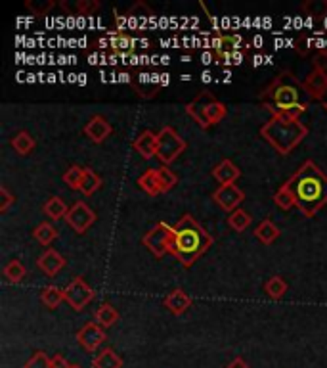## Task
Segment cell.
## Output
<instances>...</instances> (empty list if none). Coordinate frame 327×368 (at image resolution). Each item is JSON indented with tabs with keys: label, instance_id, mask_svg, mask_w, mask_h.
<instances>
[{
	"label": "cell",
	"instance_id": "cell-1",
	"mask_svg": "<svg viewBox=\"0 0 327 368\" xmlns=\"http://www.w3.org/2000/svg\"><path fill=\"white\" fill-rule=\"evenodd\" d=\"M295 198V207L302 215L314 217L322 207L327 206V175L312 160H306L291 179L285 182Z\"/></svg>",
	"mask_w": 327,
	"mask_h": 368
},
{
	"label": "cell",
	"instance_id": "cell-2",
	"mask_svg": "<svg viewBox=\"0 0 327 368\" xmlns=\"http://www.w3.org/2000/svg\"><path fill=\"white\" fill-rule=\"evenodd\" d=\"M212 246V236L192 215L178 219L168 238V253H172L184 267H192Z\"/></svg>",
	"mask_w": 327,
	"mask_h": 368
},
{
	"label": "cell",
	"instance_id": "cell-3",
	"mask_svg": "<svg viewBox=\"0 0 327 368\" xmlns=\"http://www.w3.org/2000/svg\"><path fill=\"white\" fill-rule=\"evenodd\" d=\"M302 96H308L302 83L291 72L283 69L262 89L258 100L272 111V116H278V113H285L297 104H306L302 102Z\"/></svg>",
	"mask_w": 327,
	"mask_h": 368
},
{
	"label": "cell",
	"instance_id": "cell-4",
	"mask_svg": "<svg viewBox=\"0 0 327 368\" xmlns=\"http://www.w3.org/2000/svg\"><path fill=\"white\" fill-rule=\"evenodd\" d=\"M308 135V127L301 119H289L285 116H272L260 127V136L282 155L295 150Z\"/></svg>",
	"mask_w": 327,
	"mask_h": 368
},
{
	"label": "cell",
	"instance_id": "cell-5",
	"mask_svg": "<svg viewBox=\"0 0 327 368\" xmlns=\"http://www.w3.org/2000/svg\"><path fill=\"white\" fill-rule=\"evenodd\" d=\"M186 111L188 116L194 117L201 129H209V127L221 123L228 113L226 106L221 100L214 98L209 90H201L194 100H190L186 104Z\"/></svg>",
	"mask_w": 327,
	"mask_h": 368
},
{
	"label": "cell",
	"instance_id": "cell-6",
	"mask_svg": "<svg viewBox=\"0 0 327 368\" xmlns=\"http://www.w3.org/2000/svg\"><path fill=\"white\" fill-rule=\"evenodd\" d=\"M186 146V140L178 135L172 127H163L159 133H157V153L155 155L165 165H170L180 153H184Z\"/></svg>",
	"mask_w": 327,
	"mask_h": 368
},
{
	"label": "cell",
	"instance_id": "cell-7",
	"mask_svg": "<svg viewBox=\"0 0 327 368\" xmlns=\"http://www.w3.org/2000/svg\"><path fill=\"white\" fill-rule=\"evenodd\" d=\"M63 296H65V301L69 303L71 309L82 311L94 299V290L87 284V280L77 277L63 288Z\"/></svg>",
	"mask_w": 327,
	"mask_h": 368
},
{
	"label": "cell",
	"instance_id": "cell-8",
	"mask_svg": "<svg viewBox=\"0 0 327 368\" xmlns=\"http://www.w3.org/2000/svg\"><path fill=\"white\" fill-rule=\"evenodd\" d=\"M170 232H172V226L161 221V223L153 225L148 232L144 234L142 242H144V246H146L155 257H163L165 253H168V238H170Z\"/></svg>",
	"mask_w": 327,
	"mask_h": 368
},
{
	"label": "cell",
	"instance_id": "cell-9",
	"mask_svg": "<svg viewBox=\"0 0 327 368\" xmlns=\"http://www.w3.org/2000/svg\"><path fill=\"white\" fill-rule=\"evenodd\" d=\"M65 221L69 223V226L77 234H82L89 230L90 226L96 223V213L94 209H90L84 202H75L73 206L69 207L67 215H65Z\"/></svg>",
	"mask_w": 327,
	"mask_h": 368
},
{
	"label": "cell",
	"instance_id": "cell-10",
	"mask_svg": "<svg viewBox=\"0 0 327 368\" xmlns=\"http://www.w3.org/2000/svg\"><path fill=\"white\" fill-rule=\"evenodd\" d=\"M106 328H102L96 321H94V323H87L80 328L79 332H77V341H79L80 345L89 351V353H96V351L100 349V345L106 341Z\"/></svg>",
	"mask_w": 327,
	"mask_h": 368
},
{
	"label": "cell",
	"instance_id": "cell-11",
	"mask_svg": "<svg viewBox=\"0 0 327 368\" xmlns=\"http://www.w3.org/2000/svg\"><path fill=\"white\" fill-rule=\"evenodd\" d=\"M212 199H214L222 209H226L228 213H232V211H236L239 204L245 199V194H243V190H239L236 184H221L218 188L214 190Z\"/></svg>",
	"mask_w": 327,
	"mask_h": 368
},
{
	"label": "cell",
	"instance_id": "cell-12",
	"mask_svg": "<svg viewBox=\"0 0 327 368\" xmlns=\"http://www.w3.org/2000/svg\"><path fill=\"white\" fill-rule=\"evenodd\" d=\"M111 133H113V127H111V123H109L104 116H94L89 123L84 125V135L96 144L104 142Z\"/></svg>",
	"mask_w": 327,
	"mask_h": 368
},
{
	"label": "cell",
	"instance_id": "cell-13",
	"mask_svg": "<svg viewBox=\"0 0 327 368\" xmlns=\"http://www.w3.org/2000/svg\"><path fill=\"white\" fill-rule=\"evenodd\" d=\"M36 265H38V269L43 270L46 277H56V274L65 267V257H63L60 252L48 248V250L36 259Z\"/></svg>",
	"mask_w": 327,
	"mask_h": 368
},
{
	"label": "cell",
	"instance_id": "cell-14",
	"mask_svg": "<svg viewBox=\"0 0 327 368\" xmlns=\"http://www.w3.org/2000/svg\"><path fill=\"white\" fill-rule=\"evenodd\" d=\"M302 87H304L310 98L319 100V96L327 92V73L322 72V69H312L306 75V79L302 81Z\"/></svg>",
	"mask_w": 327,
	"mask_h": 368
},
{
	"label": "cell",
	"instance_id": "cell-15",
	"mask_svg": "<svg viewBox=\"0 0 327 368\" xmlns=\"http://www.w3.org/2000/svg\"><path fill=\"white\" fill-rule=\"evenodd\" d=\"M133 148L144 160H151L157 153V135L153 131H144L134 138Z\"/></svg>",
	"mask_w": 327,
	"mask_h": 368
},
{
	"label": "cell",
	"instance_id": "cell-16",
	"mask_svg": "<svg viewBox=\"0 0 327 368\" xmlns=\"http://www.w3.org/2000/svg\"><path fill=\"white\" fill-rule=\"evenodd\" d=\"M212 177L218 180L221 184H234L236 180L241 177V169L232 160H222L214 169H212Z\"/></svg>",
	"mask_w": 327,
	"mask_h": 368
},
{
	"label": "cell",
	"instance_id": "cell-17",
	"mask_svg": "<svg viewBox=\"0 0 327 368\" xmlns=\"http://www.w3.org/2000/svg\"><path fill=\"white\" fill-rule=\"evenodd\" d=\"M165 307L172 314H184L192 307V297L188 296L184 290H172L167 297H165Z\"/></svg>",
	"mask_w": 327,
	"mask_h": 368
},
{
	"label": "cell",
	"instance_id": "cell-18",
	"mask_svg": "<svg viewBox=\"0 0 327 368\" xmlns=\"http://www.w3.org/2000/svg\"><path fill=\"white\" fill-rule=\"evenodd\" d=\"M94 368H123V359L113 347H104L92 360Z\"/></svg>",
	"mask_w": 327,
	"mask_h": 368
},
{
	"label": "cell",
	"instance_id": "cell-19",
	"mask_svg": "<svg viewBox=\"0 0 327 368\" xmlns=\"http://www.w3.org/2000/svg\"><path fill=\"white\" fill-rule=\"evenodd\" d=\"M280 234H282V230H280L278 225L272 223L270 219H264V221H262V223L255 228V236H257V240H260L264 246H270L272 242H275V240L280 238Z\"/></svg>",
	"mask_w": 327,
	"mask_h": 368
},
{
	"label": "cell",
	"instance_id": "cell-20",
	"mask_svg": "<svg viewBox=\"0 0 327 368\" xmlns=\"http://www.w3.org/2000/svg\"><path fill=\"white\" fill-rule=\"evenodd\" d=\"M138 186H140L146 194H150V196H157V194H161L157 169L144 171L140 177H138Z\"/></svg>",
	"mask_w": 327,
	"mask_h": 368
},
{
	"label": "cell",
	"instance_id": "cell-21",
	"mask_svg": "<svg viewBox=\"0 0 327 368\" xmlns=\"http://www.w3.org/2000/svg\"><path fill=\"white\" fill-rule=\"evenodd\" d=\"M12 148L19 153V155H27V153H31L35 150L36 140L35 136L31 135V133H27V131H19L18 135H14L12 138Z\"/></svg>",
	"mask_w": 327,
	"mask_h": 368
},
{
	"label": "cell",
	"instance_id": "cell-22",
	"mask_svg": "<svg viewBox=\"0 0 327 368\" xmlns=\"http://www.w3.org/2000/svg\"><path fill=\"white\" fill-rule=\"evenodd\" d=\"M43 211H45L46 215L50 217L52 221H60L62 217L65 219L67 211H69V207H67V204H65L60 196H50V198L46 199Z\"/></svg>",
	"mask_w": 327,
	"mask_h": 368
},
{
	"label": "cell",
	"instance_id": "cell-23",
	"mask_svg": "<svg viewBox=\"0 0 327 368\" xmlns=\"http://www.w3.org/2000/svg\"><path fill=\"white\" fill-rule=\"evenodd\" d=\"M94 321H96L102 328H109L119 321V311L111 303H102V305L96 309V314H94Z\"/></svg>",
	"mask_w": 327,
	"mask_h": 368
},
{
	"label": "cell",
	"instance_id": "cell-24",
	"mask_svg": "<svg viewBox=\"0 0 327 368\" xmlns=\"http://www.w3.org/2000/svg\"><path fill=\"white\" fill-rule=\"evenodd\" d=\"M2 274H4V279L8 280V282H12V284L21 282V280L25 279V274H27L25 265H23L19 259L8 261V263L4 265V269H2Z\"/></svg>",
	"mask_w": 327,
	"mask_h": 368
},
{
	"label": "cell",
	"instance_id": "cell-25",
	"mask_svg": "<svg viewBox=\"0 0 327 368\" xmlns=\"http://www.w3.org/2000/svg\"><path fill=\"white\" fill-rule=\"evenodd\" d=\"M100 186H102L100 175H98L96 171L84 167V175H82V180H80V188H79L80 192H82L84 196H92Z\"/></svg>",
	"mask_w": 327,
	"mask_h": 368
},
{
	"label": "cell",
	"instance_id": "cell-26",
	"mask_svg": "<svg viewBox=\"0 0 327 368\" xmlns=\"http://www.w3.org/2000/svg\"><path fill=\"white\" fill-rule=\"evenodd\" d=\"M251 223H253L251 213H247V211L241 209V207H238L236 211H232L230 215H228V225H230V228H234L236 232H243Z\"/></svg>",
	"mask_w": 327,
	"mask_h": 368
},
{
	"label": "cell",
	"instance_id": "cell-27",
	"mask_svg": "<svg viewBox=\"0 0 327 368\" xmlns=\"http://www.w3.org/2000/svg\"><path fill=\"white\" fill-rule=\"evenodd\" d=\"M33 236H35V240L38 243H43V246H50V243L58 238V230H56V226L52 223H41V225H36V228L33 230Z\"/></svg>",
	"mask_w": 327,
	"mask_h": 368
},
{
	"label": "cell",
	"instance_id": "cell-28",
	"mask_svg": "<svg viewBox=\"0 0 327 368\" xmlns=\"http://www.w3.org/2000/svg\"><path fill=\"white\" fill-rule=\"evenodd\" d=\"M41 299L48 309H56V307L62 303L65 296H63V290L58 286H46L43 292H41Z\"/></svg>",
	"mask_w": 327,
	"mask_h": 368
},
{
	"label": "cell",
	"instance_id": "cell-29",
	"mask_svg": "<svg viewBox=\"0 0 327 368\" xmlns=\"http://www.w3.org/2000/svg\"><path fill=\"white\" fill-rule=\"evenodd\" d=\"M264 292L272 299H282L287 292V282L282 277H272L264 282Z\"/></svg>",
	"mask_w": 327,
	"mask_h": 368
},
{
	"label": "cell",
	"instance_id": "cell-30",
	"mask_svg": "<svg viewBox=\"0 0 327 368\" xmlns=\"http://www.w3.org/2000/svg\"><path fill=\"white\" fill-rule=\"evenodd\" d=\"M302 12H306L310 18H326L327 16V0H308L301 4Z\"/></svg>",
	"mask_w": 327,
	"mask_h": 368
},
{
	"label": "cell",
	"instance_id": "cell-31",
	"mask_svg": "<svg viewBox=\"0 0 327 368\" xmlns=\"http://www.w3.org/2000/svg\"><path fill=\"white\" fill-rule=\"evenodd\" d=\"M157 179H159L161 192H168V190H172L174 186H177V182H178L177 173H172V171L168 169L167 165L157 167Z\"/></svg>",
	"mask_w": 327,
	"mask_h": 368
},
{
	"label": "cell",
	"instance_id": "cell-32",
	"mask_svg": "<svg viewBox=\"0 0 327 368\" xmlns=\"http://www.w3.org/2000/svg\"><path fill=\"white\" fill-rule=\"evenodd\" d=\"M82 175H84V167L73 165V167H69V169L63 173V182H65L71 190H79Z\"/></svg>",
	"mask_w": 327,
	"mask_h": 368
},
{
	"label": "cell",
	"instance_id": "cell-33",
	"mask_svg": "<svg viewBox=\"0 0 327 368\" xmlns=\"http://www.w3.org/2000/svg\"><path fill=\"white\" fill-rule=\"evenodd\" d=\"M126 18L128 19H134V18H138V19H148V18H155V14H153V10L146 4V2H136L134 4L133 8L128 10L126 12Z\"/></svg>",
	"mask_w": 327,
	"mask_h": 368
},
{
	"label": "cell",
	"instance_id": "cell-34",
	"mask_svg": "<svg viewBox=\"0 0 327 368\" xmlns=\"http://www.w3.org/2000/svg\"><path fill=\"white\" fill-rule=\"evenodd\" d=\"M274 202L275 206H280L282 209H291V207H295V198H293V194L289 192V190L285 188V184H282L280 188H278V192L274 194Z\"/></svg>",
	"mask_w": 327,
	"mask_h": 368
},
{
	"label": "cell",
	"instance_id": "cell-35",
	"mask_svg": "<svg viewBox=\"0 0 327 368\" xmlns=\"http://www.w3.org/2000/svg\"><path fill=\"white\" fill-rule=\"evenodd\" d=\"M25 6L31 10V14H35V16H46L50 10L56 6V2L54 0H43V2H36V0H27Z\"/></svg>",
	"mask_w": 327,
	"mask_h": 368
},
{
	"label": "cell",
	"instance_id": "cell-36",
	"mask_svg": "<svg viewBox=\"0 0 327 368\" xmlns=\"http://www.w3.org/2000/svg\"><path fill=\"white\" fill-rule=\"evenodd\" d=\"M23 368H52V362L45 351H36L35 355L23 365Z\"/></svg>",
	"mask_w": 327,
	"mask_h": 368
},
{
	"label": "cell",
	"instance_id": "cell-37",
	"mask_svg": "<svg viewBox=\"0 0 327 368\" xmlns=\"http://www.w3.org/2000/svg\"><path fill=\"white\" fill-rule=\"evenodd\" d=\"M100 0H79L77 2V14L80 16H92L96 10H100Z\"/></svg>",
	"mask_w": 327,
	"mask_h": 368
},
{
	"label": "cell",
	"instance_id": "cell-38",
	"mask_svg": "<svg viewBox=\"0 0 327 368\" xmlns=\"http://www.w3.org/2000/svg\"><path fill=\"white\" fill-rule=\"evenodd\" d=\"M16 202V196L10 192L6 186H0V211L4 213V211H8L10 206Z\"/></svg>",
	"mask_w": 327,
	"mask_h": 368
},
{
	"label": "cell",
	"instance_id": "cell-39",
	"mask_svg": "<svg viewBox=\"0 0 327 368\" xmlns=\"http://www.w3.org/2000/svg\"><path fill=\"white\" fill-rule=\"evenodd\" d=\"M295 45V50L299 52L301 56H306L308 54L310 50V41H308V35L306 33H302V35H299V39L293 43Z\"/></svg>",
	"mask_w": 327,
	"mask_h": 368
},
{
	"label": "cell",
	"instance_id": "cell-40",
	"mask_svg": "<svg viewBox=\"0 0 327 368\" xmlns=\"http://www.w3.org/2000/svg\"><path fill=\"white\" fill-rule=\"evenodd\" d=\"M312 63H314V69L327 72V50H318L316 54L312 56Z\"/></svg>",
	"mask_w": 327,
	"mask_h": 368
},
{
	"label": "cell",
	"instance_id": "cell-41",
	"mask_svg": "<svg viewBox=\"0 0 327 368\" xmlns=\"http://www.w3.org/2000/svg\"><path fill=\"white\" fill-rule=\"evenodd\" d=\"M224 63L226 65H230V63H234V65H239V63L245 60V54L241 52V50H234V52H230V54H224Z\"/></svg>",
	"mask_w": 327,
	"mask_h": 368
},
{
	"label": "cell",
	"instance_id": "cell-42",
	"mask_svg": "<svg viewBox=\"0 0 327 368\" xmlns=\"http://www.w3.org/2000/svg\"><path fill=\"white\" fill-rule=\"evenodd\" d=\"M50 362H52V368H69L71 365L67 362V359L63 357V355H54V357H50Z\"/></svg>",
	"mask_w": 327,
	"mask_h": 368
},
{
	"label": "cell",
	"instance_id": "cell-43",
	"mask_svg": "<svg viewBox=\"0 0 327 368\" xmlns=\"http://www.w3.org/2000/svg\"><path fill=\"white\" fill-rule=\"evenodd\" d=\"M60 6H62V10L67 12V16H77V2H67V0H63V2H60Z\"/></svg>",
	"mask_w": 327,
	"mask_h": 368
},
{
	"label": "cell",
	"instance_id": "cell-44",
	"mask_svg": "<svg viewBox=\"0 0 327 368\" xmlns=\"http://www.w3.org/2000/svg\"><path fill=\"white\" fill-rule=\"evenodd\" d=\"M226 368H251L249 367V362L245 359H241V357H236V359L232 360L230 365Z\"/></svg>",
	"mask_w": 327,
	"mask_h": 368
},
{
	"label": "cell",
	"instance_id": "cell-45",
	"mask_svg": "<svg viewBox=\"0 0 327 368\" xmlns=\"http://www.w3.org/2000/svg\"><path fill=\"white\" fill-rule=\"evenodd\" d=\"M318 102L322 104V108L327 109V92H326V94H322V96H319Z\"/></svg>",
	"mask_w": 327,
	"mask_h": 368
},
{
	"label": "cell",
	"instance_id": "cell-46",
	"mask_svg": "<svg viewBox=\"0 0 327 368\" xmlns=\"http://www.w3.org/2000/svg\"><path fill=\"white\" fill-rule=\"evenodd\" d=\"M119 81H121V83H131V75H128V73H121V75H119Z\"/></svg>",
	"mask_w": 327,
	"mask_h": 368
},
{
	"label": "cell",
	"instance_id": "cell-47",
	"mask_svg": "<svg viewBox=\"0 0 327 368\" xmlns=\"http://www.w3.org/2000/svg\"><path fill=\"white\" fill-rule=\"evenodd\" d=\"M201 79H203V83L211 81V72H203V75H201Z\"/></svg>",
	"mask_w": 327,
	"mask_h": 368
},
{
	"label": "cell",
	"instance_id": "cell-48",
	"mask_svg": "<svg viewBox=\"0 0 327 368\" xmlns=\"http://www.w3.org/2000/svg\"><path fill=\"white\" fill-rule=\"evenodd\" d=\"M168 81H170V77H168L167 73H163V75H161V85H167Z\"/></svg>",
	"mask_w": 327,
	"mask_h": 368
},
{
	"label": "cell",
	"instance_id": "cell-49",
	"mask_svg": "<svg viewBox=\"0 0 327 368\" xmlns=\"http://www.w3.org/2000/svg\"><path fill=\"white\" fill-rule=\"evenodd\" d=\"M264 60H266V58H262V56H255V62H253V63H255V65H260V63L264 62Z\"/></svg>",
	"mask_w": 327,
	"mask_h": 368
},
{
	"label": "cell",
	"instance_id": "cell-50",
	"mask_svg": "<svg viewBox=\"0 0 327 368\" xmlns=\"http://www.w3.org/2000/svg\"><path fill=\"white\" fill-rule=\"evenodd\" d=\"M262 43H264V41H262V36H255V45H257L258 48L262 46Z\"/></svg>",
	"mask_w": 327,
	"mask_h": 368
},
{
	"label": "cell",
	"instance_id": "cell-51",
	"mask_svg": "<svg viewBox=\"0 0 327 368\" xmlns=\"http://www.w3.org/2000/svg\"><path fill=\"white\" fill-rule=\"evenodd\" d=\"M69 368H82V367H79V365H71Z\"/></svg>",
	"mask_w": 327,
	"mask_h": 368
}]
</instances>
